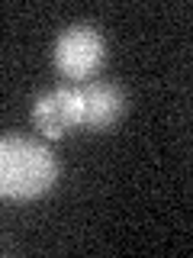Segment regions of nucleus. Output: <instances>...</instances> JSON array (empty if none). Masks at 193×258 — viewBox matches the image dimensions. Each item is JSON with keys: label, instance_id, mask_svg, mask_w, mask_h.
I'll use <instances>...</instances> for the list:
<instances>
[{"label": "nucleus", "instance_id": "f257e3e1", "mask_svg": "<svg viewBox=\"0 0 193 258\" xmlns=\"http://www.w3.org/2000/svg\"><path fill=\"white\" fill-rule=\"evenodd\" d=\"M58 181V161L29 136H0V197L36 200Z\"/></svg>", "mask_w": 193, "mask_h": 258}, {"label": "nucleus", "instance_id": "f03ea898", "mask_svg": "<svg viewBox=\"0 0 193 258\" xmlns=\"http://www.w3.org/2000/svg\"><path fill=\"white\" fill-rule=\"evenodd\" d=\"M107 61V42L93 26L74 23L61 29L52 48V64L68 84H87Z\"/></svg>", "mask_w": 193, "mask_h": 258}, {"label": "nucleus", "instance_id": "7ed1b4c3", "mask_svg": "<svg viewBox=\"0 0 193 258\" xmlns=\"http://www.w3.org/2000/svg\"><path fill=\"white\" fill-rule=\"evenodd\" d=\"M32 126L48 139H61L80 126V91L77 84L48 87L32 103Z\"/></svg>", "mask_w": 193, "mask_h": 258}, {"label": "nucleus", "instance_id": "20e7f679", "mask_svg": "<svg viewBox=\"0 0 193 258\" xmlns=\"http://www.w3.org/2000/svg\"><path fill=\"white\" fill-rule=\"evenodd\" d=\"M77 91H80V129L107 133L123 119L126 94L113 81H87V84H77Z\"/></svg>", "mask_w": 193, "mask_h": 258}]
</instances>
